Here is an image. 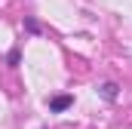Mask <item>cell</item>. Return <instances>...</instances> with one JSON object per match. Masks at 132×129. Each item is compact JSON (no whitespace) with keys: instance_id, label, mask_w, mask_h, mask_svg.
<instances>
[{"instance_id":"6da1fadb","label":"cell","mask_w":132,"mask_h":129,"mask_svg":"<svg viewBox=\"0 0 132 129\" xmlns=\"http://www.w3.org/2000/svg\"><path fill=\"white\" fill-rule=\"evenodd\" d=\"M74 104V95H68V92H62V95H52V98H46V108L52 111V114H65L68 108Z\"/></svg>"},{"instance_id":"7a4b0ae2","label":"cell","mask_w":132,"mask_h":129,"mask_svg":"<svg viewBox=\"0 0 132 129\" xmlns=\"http://www.w3.org/2000/svg\"><path fill=\"white\" fill-rule=\"evenodd\" d=\"M98 92H101V98H104V101H117V95H120V86H117L114 80H104V83L98 86Z\"/></svg>"},{"instance_id":"3957f363","label":"cell","mask_w":132,"mask_h":129,"mask_svg":"<svg viewBox=\"0 0 132 129\" xmlns=\"http://www.w3.org/2000/svg\"><path fill=\"white\" fill-rule=\"evenodd\" d=\"M19 62H22V52H19V46H12V49L6 52V64H9V68H19Z\"/></svg>"},{"instance_id":"277c9868","label":"cell","mask_w":132,"mask_h":129,"mask_svg":"<svg viewBox=\"0 0 132 129\" xmlns=\"http://www.w3.org/2000/svg\"><path fill=\"white\" fill-rule=\"evenodd\" d=\"M25 31H31V34H40L43 28H40V22H37V19H25Z\"/></svg>"}]
</instances>
